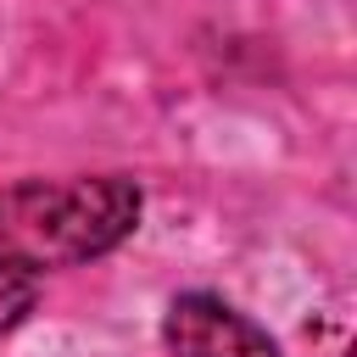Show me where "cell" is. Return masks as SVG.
I'll return each mask as SVG.
<instances>
[{
  "label": "cell",
  "instance_id": "277c9868",
  "mask_svg": "<svg viewBox=\"0 0 357 357\" xmlns=\"http://www.w3.org/2000/svg\"><path fill=\"white\" fill-rule=\"evenodd\" d=\"M340 357H351V351H340Z\"/></svg>",
  "mask_w": 357,
  "mask_h": 357
},
{
  "label": "cell",
  "instance_id": "7a4b0ae2",
  "mask_svg": "<svg viewBox=\"0 0 357 357\" xmlns=\"http://www.w3.org/2000/svg\"><path fill=\"white\" fill-rule=\"evenodd\" d=\"M167 357H279V340L212 290H184L162 312Z\"/></svg>",
  "mask_w": 357,
  "mask_h": 357
},
{
  "label": "cell",
  "instance_id": "3957f363",
  "mask_svg": "<svg viewBox=\"0 0 357 357\" xmlns=\"http://www.w3.org/2000/svg\"><path fill=\"white\" fill-rule=\"evenodd\" d=\"M33 307H39V268L0 257V335H11Z\"/></svg>",
  "mask_w": 357,
  "mask_h": 357
},
{
  "label": "cell",
  "instance_id": "6da1fadb",
  "mask_svg": "<svg viewBox=\"0 0 357 357\" xmlns=\"http://www.w3.org/2000/svg\"><path fill=\"white\" fill-rule=\"evenodd\" d=\"M139 184L123 173L95 178H22L0 190V257L28 268H78L117 251L139 229Z\"/></svg>",
  "mask_w": 357,
  "mask_h": 357
}]
</instances>
